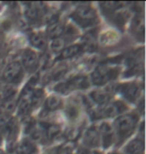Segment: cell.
<instances>
[{
  "mask_svg": "<svg viewBox=\"0 0 146 154\" xmlns=\"http://www.w3.org/2000/svg\"><path fill=\"white\" fill-rule=\"evenodd\" d=\"M101 116L103 117H113L117 114H119V111L117 109V106L115 103L113 104H107L104 106V108L101 110Z\"/></svg>",
  "mask_w": 146,
  "mask_h": 154,
  "instance_id": "ac0fdd59",
  "label": "cell"
},
{
  "mask_svg": "<svg viewBox=\"0 0 146 154\" xmlns=\"http://www.w3.org/2000/svg\"><path fill=\"white\" fill-rule=\"evenodd\" d=\"M79 133H80V131H79L78 128H71V129H69V130H67L66 136H67L68 139L75 140L76 138L79 136Z\"/></svg>",
  "mask_w": 146,
  "mask_h": 154,
  "instance_id": "484cf974",
  "label": "cell"
},
{
  "mask_svg": "<svg viewBox=\"0 0 146 154\" xmlns=\"http://www.w3.org/2000/svg\"><path fill=\"white\" fill-rule=\"evenodd\" d=\"M63 31H64V27L62 26L61 24H58V23L51 24V25H49L48 29H47L48 36L51 37L52 39L59 38L60 35L63 33Z\"/></svg>",
  "mask_w": 146,
  "mask_h": 154,
  "instance_id": "e0dca14e",
  "label": "cell"
},
{
  "mask_svg": "<svg viewBox=\"0 0 146 154\" xmlns=\"http://www.w3.org/2000/svg\"><path fill=\"white\" fill-rule=\"evenodd\" d=\"M144 150L143 140L134 139L126 146L125 151L127 154H141Z\"/></svg>",
  "mask_w": 146,
  "mask_h": 154,
  "instance_id": "7c38bea8",
  "label": "cell"
},
{
  "mask_svg": "<svg viewBox=\"0 0 146 154\" xmlns=\"http://www.w3.org/2000/svg\"><path fill=\"white\" fill-rule=\"evenodd\" d=\"M7 122L4 118H0V134L6 133V129H7Z\"/></svg>",
  "mask_w": 146,
  "mask_h": 154,
  "instance_id": "4316f807",
  "label": "cell"
},
{
  "mask_svg": "<svg viewBox=\"0 0 146 154\" xmlns=\"http://www.w3.org/2000/svg\"><path fill=\"white\" fill-rule=\"evenodd\" d=\"M64 47V39L62 38H55L52 40L51 42V49L54 52H58V51H62Z\"/></svg>",
  "mask_w": 146,
  "mask_h": 154,
  "instance_id": "cb8c5ba5",
  "label": "cell"
},
{
  "mask_svg": "<svg viewBox=\"0 0 146 154\" xmlns=\"http://www.w3.org/2000/svg\"><path fill=\"white\" fill-rule=\"evenodd\" d=\"M90 97H91V99L94 102L100 104V105L106 104L108 102V100H109V94L106 91H100V90L93 91L90 93Z\"/></svg>",
  "mask_w": 146,
  "mask_h": 154,
  "instance_id": "9a60e30c",
  "label": "cell"
},
{
  "mask_svg": "<svg viewBox=\"0 0 146 154\" xmlns=\"http://www.w3.org/2000/svg\"><path fill=\"white\" fill-rule=\"evenodd\" d=\"M46 135L49 139H53L54 137H56L60 132V127L57 124H48L45 127Z\"/></svg>",
  "mask_w": 146,
  "mask_h": 154,
  "instance_id": "ffe728a7",
  "label": "cell"
},
{
  "mask_svg": "<svg viewBox=\"0 0 146 154\" xmlns=\"http://www.w3.org/2000/svg\"><path fill=\"white\" fill-rule=\"evenodd\" d=\"M112 154H118V153H112Z\"/></svg>",
  "mask_w": 146,
  "mask_h": 154,
  "instance_id": "d6a6232c",
  "label": "cell"
},
{
  "mask_svg": "<svg viewBox=\"0 0 146 154\" xmlns=\"http://www.w3.org/2000/svg\"><path fill=\"white\" fill-rule=\"evenodd\" d=\"M119 70L118 68H108V67H98L91 74V81L95 85H103L106 82L116 78Z\"/></svg>",
  "mask_w": 146,
  "mask_h": 154,
  "instance_id": "3957f363",
  "label": "cell"
},
{
  "mask_svg": "<svg viewBox=\"0 0 146 154\" xmlns=\"http://www.w3.org/2000/svg\"><path fill=\"white\" fill-rule=\"evenodd\" d=\"M61 105V99L58 96L51 95L45 101V107L47 111H53V110L58 109Z\"/></svg>",
  "mask_w": 146,
  "mask_h": 154,
  "instance_id": "2e32d148",
  "label": "cell"
},
{
  "mask_svg": "<svg viewBox=\"0 0 146 154\" xmlns=\"http://www.w3.org/2000/svg\"><path fill=\"white\" fill-rule=\"evenodd\" d=\"M0 154H4V153H3V151H2V150H0Z\"/></svg>",
  "mask_w": 146,
  "mask_h": 154,
  "instance_id": "4dcf8cb0",
  "label": "cell"
},
{
  "mask_svg": "<svg viewBox=\"0 0 146 154\" xmlns=\"http://www.w3.org/2000/svg\"><path fill=\"white\" fill-rule=\"evenodd\" d=\"M88 154H101V153H99V152H96V151H92V152H89Z\"/></svg>",
  "mask_w": 146,
  "mask_h": 154,
  "instance_id": "f1b7e54d",
  "label": "cell"
},
{
  "mask_svg": "<svg viewBox=\"0 0 146 154\" xmlns=\"http://www.w3.org/2000/svg\"><path fill=\"white\" fill-rule=\"evenodd\" d=\"M22 61H23V65L26 68L27 71L33 72L36 69L37 65H38L39 59L37 54L31 49H26L23 52L22 55Z\"/></svg>",
  "mask_w": 146,
  "mask_h": 154,
  "instance_id": "52a82bcc",
  "label": "cell"
},
{
  "mask_svg": "<svg viewBox=\"0 0 146 154\" xmlns=\"http://www.w3.org/2000/svg\"><path fill=\"white\" fill-rule=\"evenodd\" d=\"M72 17L77 23L83 27L93 25L97 21L96 11L88 5H81L77 7L76 10L73 12Z\"/></svg>",
  "mask_w": 146,
  "mask_h": 154,
  "instance_id": "6da1fadb",
  "label": "cell"
},
{
  "mask_svg": "<svg viewBox=\"0 0 146 154\" xmlns=\"http://www.w3.org/2000/svg\"><path fill=\"white\" fill-rule=\"evenodd\" d=\"M0 104H1V95H0Z\"/></svg>",
  "mask_w": 146,
  "mask_h": 154,
  "instance_id": "1f68e13d",
  "label": "cell"
},
{
  "mask_svg": "<svg viewBox=\"0 0 146 154\" xmlns=\"http://www.w3.org/2000/svg\"><path fill=\"white\" fill-rule=\"evenodd\" d=\"M137 122V116L134 114H125L121 115L116 119L114 123V127L117 131L120 138H124L131 133L135 128Z\"/></svg>",
  "mask_w": 146,
  "mask_h": 154,
  "instance_id": "7a4b0ae2",
  "label": "cell"
},
{
  "mask_svg": "<svg viewBox=\"0 0 146 154\" xmlns=\"http://www.w3.org/2000/svg\"><path fill=\"white\" fill-rule=\"evenodd\" d=\"M81 50H82V46L79 44H74V45L68 46L66 48H63V50L61 51L60 58L61 59H67V58L76 56Z\"/></svg>",
  "mask_w": 146,
  "mask_h": 154,
  "instance_id": "4fadbf2b",
  "label": "cell"
},
{
  "mask_svg": "<svg viewBox=\"0 0 146 154\" xmlns=\"http://www.w3.org/2000/svg\"><path fill=\"white\" fill-rule=\"evenodd\" d=\"M32 88L26 87L21 93L18 101V111L20 114H26L31 109V95H32Z\"/></svg>",
  "mask_w": 146,
  "mask_h": 154,
  "instance_id": "5b68a950",
  "label": "cell"
},
{
  "mask_svg": "<svg viewBox=\"0 0 146 154\" xmlns=\"http://www.w3.org/2000/svg\"><path fill=\"white\" fill-rule=\"evenodd\" d=\"M125 5H126V3H120V2H103L100 4L101 8L106 12H112L118 8L123 7V6H125Z\"/></svg>",
  "mask_w": 146,
  "mask_h": 154,
  "instance_id": "d6986e66",
  "label": "cell"
},
{
  "mask_svg": "<svg viewBox=\"0 0 146 154\" xmlns=\"http://www.w3.org/2000/svg\"><path fill=\"white\" fill-rule=\"evenodd\" d=\"M2 142V134H0V144Z\"/></svg>",
  "mask_w": 146,
  "mask_h": 154,
  "instance_id": "f546056e",
  "label": "cell"
},
{
  "mask_svg": "<svg viewBox=\"0 0 146 154\" xmlns=\"http://www.w3.org/2000/svg\"><path fill=\"white\" fill-rule=\"evenodd\" d=\"M55 90L57 92H60V93L66 94L68 92L72 91V89H71L70 84L67 81V82H63V83H59L58 85L55 86Z\"/></svg>",
  "mask_w": 146,
  "mask_h": 154,
  "instance_id": "d4e9b609",
  "label": "cell"
},
{
  "mask_svg": "<svg viewBox=\"0 0 146 154\" xmlns=\"http://www.w3.org/2000/svg\"><path fill=\"white\" fill-rule=\"evenodd\" d=\"M99 137L101 138L102 144L104 148H108L113 142L114 139V132L112 127L108 123H102L101 126L99 127Z\"/></svg>",
  "mask_w": 146,
  "mask_h": 154,
  "instance_id": "8992f818",
  "label": "cell"
},
{
  "mask_svg": "<svg viewBox=\"0 0 146 154\" xmlns=\"http://www.w3.org/2000/svg\"><path fill=\"white\" fill-rule=\"evenodd\" d=\"M18 77L20 79L22 77V67H21L20 62L13 61L10 64H8V66L5 68L4 72H3V80L10 83L19 80Z\"/></svg>",
  "mask_w": 146,
  "mask_h": 154,
  "instance_id": "277c9868",
  "label": "cell"
},
{
  "mask_svg": "<svg viewBox=\"0 0 146 154\" xmlns=\"http://www.w3.org/2000/svg\"><path fill=\"white\" fill-rule=\"evenodd\" d=\"M43 96V91L41 89H36V90L32 91V95H31V108L36 107L41 101V98Z\"/></svg>",
  "mask_w": 146,
  "mask_h": 154,
  "instance_id": "44dd1931",
  "label": "cell"
},
{
  "mask_svg": "<svg viewBox=\"0 0 146 154\" xmlns=\"http://www.w3.org/2000/svg\"><path fill=\"white\" fill-rule=\"evenodd\" d=\"M68 83L70 84L71 86V89L74 90V89H85V88H88V86L90 84L89 80L86 76H82V75H79V76H75L74 78L70 79Z\"/></svg>",
  "mask_w": 146,
  "mask_h": 154,
  "instance_id": "30bf717a",
  "label": "cell"
},
{
  "mask_svg": "<svg viewBox=\"0 0 146 154\" xmlns=\"http://www.w3.org/2000/svg\"><path fill=\"white\" fill-rule=\"evenodd\" d=\"M59 153V148H52L51 150H49L45 154H58Z\"/></svg>",
  "mask_w": 146,
  "mask_h": 154,
  "instance_id": "83f0119b",
  "label": "cell"
},
{
  "mask_svg": "<svg viewBox=\"0 0 146 154\" xmlns=\"http://www.w3.org/2000/svg\"><path fill=\"white\" fill-rule=\"evenodd\" d=\"M15 106L16 105H15L14 101L11 100V99H8V100H6L1 106H0V110H1V112H3V113L9 114V113L13 112V110L15 109Z\"/></svg>",
  "mask_w": 146,
  "mask_h": 154,
  "instance_id": "7402d4cb",
  "label": "cell"
},
{
  "mask_svg": "<svg viewBox=\"0 0 146 154\" xmlns=\"http://www.w3.org/2000/svg\"><path fill=\"white\" fill-rule=\"evenodd\" d=\"M99 132L95 127L89 128L84 135V143L89 147H96L99 144Z\"/></svg>",
  "mask_w": 146,
  "mask_h": 154,
  "instance_id": "9c48e42d",
  "label": "cell"
},
{
  "mask_svg": "<svg viewBox=\"0 0 146 154\" xmlns=\"http://www.w3.org/2000/svg\"><path fill=\"white\" fill-rule=\"evenodd\" d=\"M78 107L75 105H68L65 109V114L69 119H75L78 116Z\"/></svg>",
  "mask_w": 146,
  "mask_h": 154,
  "instance_id": "603a6c76",
  "label": "cell"
},
{
  "mask_svg": "<svg viewBox=\"0 0 146 154\" xmlns=\"http://www.w3.org/2000/svg\"><path fill=\"white\" fill-rule=\"evenodd\" d=\"M120 91L123 96L129 101H135L139 96V87L135 83H127L120 86Z\"/></svg>",
  "mask_w": 146,
  "mask_h": 154,
  "instance_id": "ba28073f",
  "label": "cell"
},
{
  "mask_svg": "<svg viewBox=\"0 0 146 154\" xmlns=\"http://www.w3.org/2000/svg\"><path fill=\"white\" fill-rule=\"evenodd\" d=\"M30 43L36 48L44 49L46 47L45 35L43 34V33H40V32L33 33V34L30 36Z\"/></svg>",
  "mask_w": 146,
  "mask_h": 154,
  "instance_id": "5bb4252c",
  "label": "cell"
},
{
  "mask_svg": "<svg viewBox=\"0 0 146 154\" xmlns=\"http://www.w3.org/2000/svg\"><path fill=\"white\" fill-rule=\"evenodd\" d=\"M37 148L29 140H23L16 147V154H36Z\"/></svg>",
  "mask_w": 146,
  "mask_h": 154,
  "instance_id": "8fae6325",
  "label": "cell"
}]
</instances>
